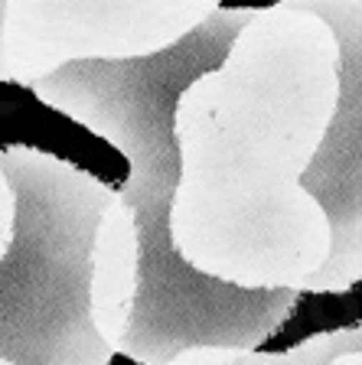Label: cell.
Masks as SVG:
<instances>
[{
  "label": "cell",
  "instance_id": "1",
  "mask_svg": "<svg viewBox=\"0 0 362 365\" xmlns=\"http://www.w3.org/2000/svg\"><path fill=\"white\" fill-rule=\"evenodd\" d=\"M340 91L330 23L274 0L255 7L219 66L174 111L170 242L183 264L238 290H310L330 222L303 190Z\"/></svg>",
  "mask_w": 362,
  "mask_h": 365
},
{
  "label": "cell",
  "instance_id": "2",
  "mask_svg": "<svg viewBox=\"0 0 362 365\" xmlns=\"http://www.w3.org/2000/svg\"><path fill=\"white\" fill-rule=\"evenodd\" d=\"M255 7L216 10L170 53L131 62H76L33 82L46 108L66 114L124 153V202L137 222V297L121 356L170 365L180 352L258 349L284 327L297 290H238L183 264L170 242L176 190V98L206 68L219 66Z\"/></svg>",
  "mask_w": 362,
  "mask_h": 365
},
{
  "label": "cell",
  "instance_id": "3",
  "mask_svg": "<svg viewBox=\"0 0 362 365\" xmlns=\"http://www.w3.org/2000/svg\"><path fill=\"white\" fill-rule=\"evenodd\" d=\"M4 170L16 192L14 238L0 258V359L14 365H111L91 323L99 222L118 192L82 167L14 144Z\"/></svg>",
  "mask_w": 362,
  "mask_h": 365
},
{
  "label": "cell",
  "instance_id": "4",
  "mask_svg": "<svg viewBox=\"0 0 362 365\" xmlns=\"http://www.w3.org/2000/svg\"><path fill=\"white\" fill-rule=\"evenodd\" d=\"M222 0H4V82L26 85L76 62H131L170 53Z\"/></svg>",
  "mask_w": 362,
  "mask_h": 365
},
{
  "label": "cell",
  "instance_id": "5",
  "mask_svg": "<svg viewBox=\"0 0 362 365\" xmlns=\"http://www.w3.org/2000/svg\"><path fill=\"white\" fill-rule=\"evenodd\" d=\"M330 23L340 46V91L330 128L303 190L320 202L330 222V261L310 290L343 294L362 281V0H284Z\"/></svg>",
  "mask_w": 362,
  "mask_h": 365
},
{
  "label": "cell",
  "instance_id": "6",
  "mask_svg": "<svg viewBox=\"0 0 362 365\" xmlns=\"http://www.w3.org/2000/svg\"><path fill=\"white\" fill-rule=\"evenodd\" d=\"M137 297V222L124 196H114L95 235L91 267V323L114 352L128 336Z\"/></svg>",
  "mask_w": 362,
  "mask_h": 365
},
{
  "label": "cell",
  "instance_id": "7",
  "mask_svg": "<svg viewBox=\"0 0 362 365\" xmlns=\"http://www.w3.org/2000/svg\"><path fill=\"white\" fill-rule=\"evenodd\" d=\"M362 352V319L356 327L317 333L287 352H255V349H186L170 365H330L333 359Z\"/></svg>",
  "mask_w": 362,
  "mask_h": 365
},
{
  "label": "cell",
  "instance_id": "8",
  "mask_svg": "<svg viewBox=\"0 0 362 365\" xmlns=\"http://www.w3.org/2000/svg\"><path fill=\"white\" fill-rule=\"evenodd\" d=\"M14 219H16V192L10 186V176L4 170V153H0V258L7 255L10 238H14Z\"/></svg>",
  "mask_w": 362,
  "mask_h": 365
},
{
  "label": "cell",
  "instance_id": "9",
  "mask_svg": "<svg viewBox=\"0 0 362 365\" xmlns=\"http://www.w3.org/2000/svg\"><path fill=\"white\" fill-rule=\"evenodd\" d=\"M330 365H362V352H349V356H340V359H333Z\"/></svg>",
  "mask_w": 362,
  "mask_h": 365
},
{
  "label": "cell",
  "instance_id": "10",
  "mask_svg": "<svg viewBox=\"0 0 362 365\" xmlns=\"http://www.w3.org/2000/svg\"><path fill=\"white\" fill-rule=\"evenodd\" d=\"M0 14H4V0H0ZM0 82H4V62H0Z\"/></svg>",
  "mask_w": 362,
  "mask_h": 365
},
{
  "label": "cell",
  "instance_id": "11",
  "mask_svg": "<svg viewBox=\"0 0 362 365\" xmlns=\"http://www.w3.org/2000/svg\"><path fill=\"white\" fill-rule=\"evenodd\" d=\"M0 365H14V362H7V359H0Z\"/></svg>",
  "mask_w": 362,
  "mask_h": 365
}]
</instances>
